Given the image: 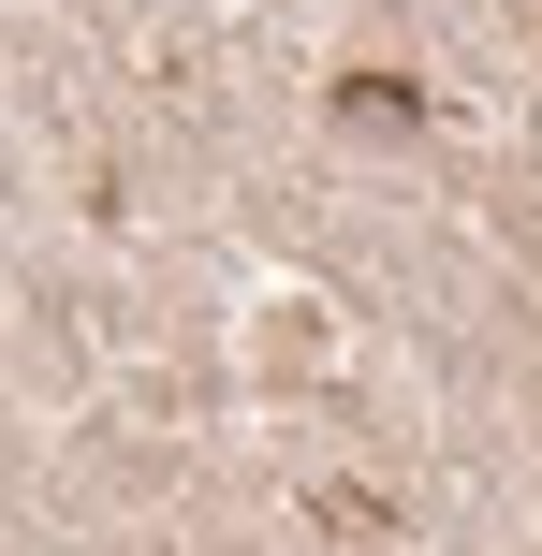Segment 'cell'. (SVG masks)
Returning a JSON list of instances; mask_svg holds the SVG:
<instances>
[]
</instances>
